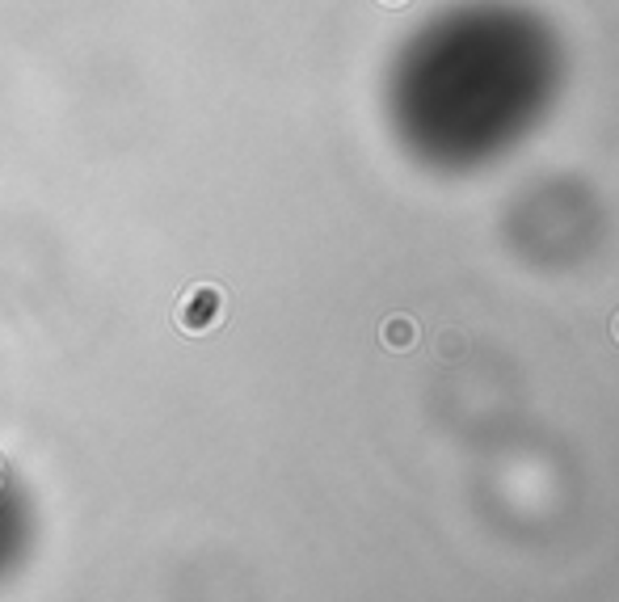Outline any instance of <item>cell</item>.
<instances>
[{"label":"cell","instance_id":"cell-2","mask_svg":"<svg viewBox=\"0 0 619 602\" xmlns=\"http://www.w3.org/2000/svg\"><path fill=\"white\" fill-rule=\"evenodd\" d=\"M379 342H384V350H392V354H409L413 345H417V320L405 316V312L384 316V325H379Z\"/></svg>","mask_w":619,"mask_h":602},{"label":"cell","instance_id":"cell-3","mask_svg":"<svg viewBox=\"0 0 619 602\" xmlns=\"http://www.w3.org/2000/svg\"><path fill=\"white\" fill-rule=\"evenodd\" d=\"M434 354L443 358V362H460L463 354H468V337H463L455 325H447V329L434 333Z\"/></svg>","mask_w":619,"mask_h":602},{"label":"cell","instance_id":"cell-5","mask_svg":"<svg viewBox=\"0 0 619 602\" xmlns=\"http://www.w3.org/2000/svg\"><path fill=\"white\" fill-rule=\"evenodd\" d=\"M379 5H405V0H379Z\"/></svg>","mask_w":619,"mask_h":602},{"label":"cell","instance_id":"cell-1","mask_svg":"<svg viewBox=\"0 0 619 602\" xmlns=\"http://www.w3.org/2000/svg\"><path fill=\"white\" fill-rule=\"evenodd\" d=\"M224 307H228V296L224 287L215 283H190L182 291V299L173 304V325L182 333H211L224 320Z\"/></svg>","mask_w":619,"mask_h":602},{"label":"cell","instance_id":"cell-4","mask_svg":"<svg viewBox=\"0 0 619 602\" xmlns=\"http://www.w3.org/2000/svg\"><path fill=\"white\" fill-rule=\"evenodd\" d=\"M611 337L619 342V312H615V320H611Z\"/></svg>","mask_w":619,"mask_h":602}]
</instances>
